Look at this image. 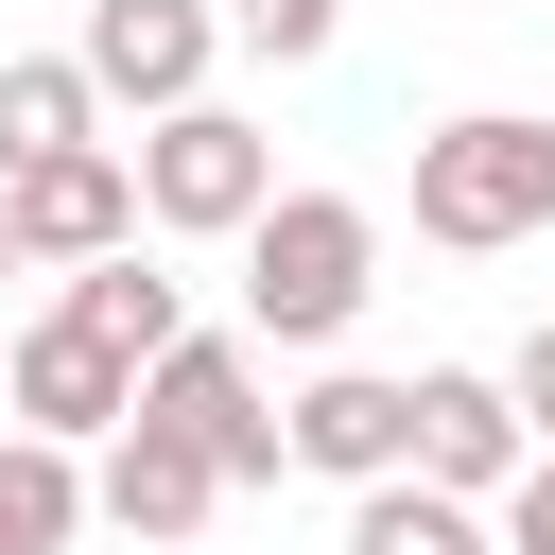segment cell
<instances>
[{"label": "cell", "mask_w": 555, "mask_h": 555, "mask_svg": "<svg viewBox=\"0 0 555 555\" xmlns=\"http://www.w3.org/2000/svg\"><path fill=\"white\" fill-rule=\"evenodd\" d=\"M382 295V208L364 191H260L243 208V330L260 347H347Z\"/></svg>", "instance_id": "1"}, {"label": "cell", "mask_w": 555, "mask_h": 555, "mask_svg": "<svg viewBox=\"0 0 555 555\" xmlns=\"http://www.w3.org/2000/svg\"><path fill=\"white\" fill-rule=\"evenodd\" d=\"M555 225V104H451L416 139V243L451 260H503Z\"/></svg>", "instance_id": "2"}, {"label": "cell", "mask_w": 555, "mask_h": 555, "mask_svg": "<svg viewBox=\"0 0 555 555\" xmlns=\"http://www.w3.org/2000/svg\"><path fill=\"white\" fill-rule=\"evenodd\" d=\"M121 173H139V225H156V243H243V208L278 191V139H260L243 104H208V87H191V104H156V121H139V156H121Z\"/></svg>", "instance_id": "3"}, {"label": "cell", "mask_w": 555, "mask_h": 555, "mask_svg": "<svg viewBox=\"0 0 555 555\" xmlns=\"http://www.w3.org/2000/svg\"><path fill=\"white\" fill-rule=\"evenodd\" d=\"M139 416H173L225 486H278L295 451H278V399H260V330H173L156 364H139Z\"/></svg>", "instance_id": "4"}, {"label": "cell", "mask_w": 555, "mask_h": 555, "mask_svg": "<svg viewBox=\"0 0 555 555\" xmlns=\"http://www.w3.org/2000/svg\"><path fill=\"white\" fill-rule=\"evenodd\" d=\"M0 416H17V434H52V451H104V434L139 416V347H104V330L52 295V312L0 347Z\"/></svg>", "instance_id": "5"}, {"label": "cell", "mask_w": 555, "mask_h": 555, "mask_svg": "<svg viewBox=\"0 0 555 555\" xmlns=\"http://www.w3.org/2000/svg\"><path fill=\"white\" fill-rule=\"evenodd\" d=\"M69 69H87L121 121H156V104H191V87L225 69V0H87Z\"/></svg>", "instance_id": "6"}, {"label": "cell", "mask_w": 555, "mask_h": 555, "mask_svg": "<svg viewBox=\"0 0 555 555\" xmlns=\"http://www.w3.org/2000/svg\"><path fill=\"white\" fill-rule=\"evenodd\" d=\"M0 225H17V278H69V260L139 243V173H121V139H69V156L0 173Z\"/></svg>", "instance_id": "7"}, {"label": "cell", "mask_w": 555, "mask_h": 555, "mask_svg": "<svg viewBox=\"0 0 555 555\" xmlns=\"http://www.w3.org/2000/svg\"><path fill=\"white\" fill-rule=\"evenodd\" d=\"M399 399H416V451H399L416 486H451V503H503V486H520V451H538V434H520L503 364H416Z\"/></svg>", "instance_id": "8"}, {"label": "cell", "mask_w": 555, "mask_h": 555, "mask_svg": "<svg viewBox=\"0 0 555 555\" xmlns=\"http://www.w3.org/2000/svg\"><path fill=\"white\" fill-rule=\"evenodd\" d=\"M87 520H121L139 555H173V538H208V520H225V468H208L173 416H121V434L87 451Z\"/></svg>", "instance_id": "9"}, {"label": "cell", "mask_w": 555, "mask_h": 555, "mask_svg": "<svg viewBox=\"0 0 555 555\" xmlns=\"http://www.w3.org/2000/svg\"><path fill=\"white\" fill-rule=\"evenodd\" d=\"M278 451H295L312 486H382V468L416 451V399H399L382 364H330V347H312V382L278 399Z\"/></svg>", "instance_id": "10"}, {"label": "cell", "mask_w": 555, "mask_h": 555, "mask_svg": "<svg viewBox=\"0 0 555 555\" xmlns=\"http://www.w3.org/2000/svg\"><path fill=\"white\" fill-rule=\"evenodd\" d=\"M52 295H69V312H87V330H104V347H139V364H156V347H173V330H191V295H173V278H156V225H139V243H104V260H69V278H52Z\"/></svg>", "instance_id": "11"}, {"label": "cell", "mask_w": 555, "mask_h": 555, "mask_svg": "<svg viewBox=\"0 0 555 555\" xmlns=\"http://www.w3.org/2000/svg\"><path fill=\"white\" fill-rule=\"evenodd\" d=\"M69 139H104V87H87L69 52H0V173H35V156H69Z\"/></svg>", "instance_id": "12"}, {"label": "cell", "mask_w": 555, "mask_h": 555, "mask_svg": "<svg viewBox=\"0 0 555 555\" xmlns=\"http://www.w3.org/2000/svg\"><path fill=\"white\" fill-rule=\"evenodd\" d=\"M347 555H503V538H486V503L382 468V486H347Z\"/></svg>", "instance_id": "13"}, {"label": "cell", "mask_w": 555, "mask_h": 555, "mask_svg": "<svg viewBox=\"0 0 555 555\" xmlns=\"http://www.w3.org/2000/svg\"><path fill=\"white\" fill-rule=\"evenodd\" d=\"M69 538H87V451L0 416V555H69Z\"/></svg>", "instance_id": "14"}, {"label": "cell", "mask_w": 555, "mask_h": 555, "mask_svg": "<svg viewBox=\"0 0 555 555\" xmlns=\"http://www.w3.org/2000/svg\"><path fill=\"white\" fill-rule=\"evenodd\" d=\"M225 35H243V52H278V69H312V52L347 35V0H225Z\"/></svg>", "instance_id": "15"}, {"label": "cell", "mask_w": 555, "mask_h": 555, "mask_svg": "<svg viewBox=\"0 0 555 555\" xmlns=\"http://www.w3.org/2000/svg\"><path fill=\"white\" fill-rule=\"evenodd\" d=\"M486 538H503V555H555V451H520V486L486 503Z\"/></svg>", "instance_id": "16"}, {"label": "cell", "mask_w": 555, "mask_h": 555, "mask_svg": "<svg viewBox=\"0 0 555 555\" xmlns=\"http://www.w3.org/2000/svg\"><path fill=\"white\" fill-rule=\"evenodd\" d=\"M503 399H520V434H538V451H555V312H538V330H520V347H503Z\"/></svg>", "instance_id": "17"}, {"label": "cell", "mask_w": 555, "mask_h": 555, "mask_svg": "<svg viewBox=\"0 0 555 555\" xmlns=\"http://www.w3.org/2000/svg\"><path fill=\"white\" fill-rule=\"evenodd\" d=\"M0 278H17V225H0Z\"/></svg>", "instance_id": "18"}, {"label": "cell", "mask_w": 555, "mask_h": 555, "mask_svg": "<svg viewBox=\"0 0 555 555\" xmlns=\"http://www.w3.org/2000/svg\"><path fill=\"white\" fill-rule=\"evenodd\" d=\"M503 17H555V0H503Z\"/></svg>", "instance_id": "19"}]
</instances>
